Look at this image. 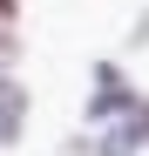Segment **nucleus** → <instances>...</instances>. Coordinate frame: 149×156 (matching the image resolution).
I'll return each instance as SVG.
<instances>
[{
	"label": "nucleus",
	"mask_w": 149,
	"mask_h": 156,
	"mask_svg": "<svg viewBox=\"0 0 149 156\" xmlns=\"http://www.w3.org/2000/svg\"><path fill=\"white\" fill-rule=\"evenodd\" d=\"M0 14H14V0H0Z\"/></svg>",
	"instance_id": "1"
}]
</instances>
